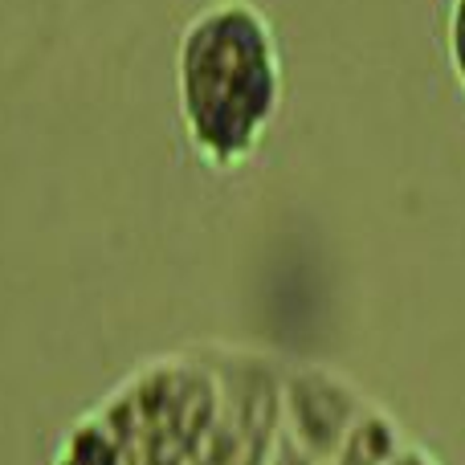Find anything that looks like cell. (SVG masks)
<instances>
[{"label": "cell", "instance_id": "obj_4", "mask_svg": "<svg viewBox=\"0 0 465 465\" xmlns=\"http://www.w3.org/2000/svg\"><path fill=\"white\" fill-rule=\"evenodd\" d=\"M445 54H450L453 78L465 90V0H450L445 8Z\"/></svg>", "mask_w": 465, "mask_h": 465}, {"label": "cell", "instance_id": "obj_5", "mask_svg": "<svg viewBox=\"0 0 465 465\" xmlns=\"http://www.w3.org/2000/svg\"><path fill=\"white\" fill-rule=\"evenodd\" d=\"M265 465H319L314 458H306L298 445H290L286 437H278V445L270 450V458H265Z\"/></svg>", "mask_w": 465, "mask_h": 465}, {"label": "cell", "instance_id": "obj_6", "mask_svg": "<svg viewBox=\"0 0 465 465\" xmlns=\"http://www.w3.org/2000/svg\"><path fill=\"white\" fill-rule=\"evenodd\" d=\"M54 465H70V461H65V458H62V453H57V461H54Z\"/></svg>", "mask_w": 465, "mask_h": 465}, {"label": "cell", "instance_id": "obj_1", "mask_svg": "<svg viewBox=\"0 0 465 465\" xmlns=\"http://www.w3.org/2000/svg\"><path fill=\"white\" fill-rule=\"evenodd\" d=\"M176 114L193 155L237 172L265 147L286 98V62L253 0H209L176 33Z\"/></svg>", "mask_w": 465, "mask_h": 465}, {"label": "cell", "instance_id": "obj_3", "mask_svg": "<svg viewBox=\"0 0 465 465\" xmlns=\"http://www.w3.org/2000/svg\"><path fill=\"white\" fill-rule=\"evenodd\" d=\"M404 433L384 409L371 404L360 420L351 425V433L343 437L335 453H331L327 465H396L404 458Z\"/></svg>", "mask_w": 465, "mask_h": 465}, {"label": "cell", "instance_id": "obj_2", "mask_svg": "<svg viewBox=\"0 0 465 465\" xmlns=\"http://www.w3.org/2000/svg\"><path fill=\"white\" fill-rule=\"evenodd\" d=\"M368 409L371 401L343 371L322 368V363H290V368H282V384H278L282 437L319 465L331 461V453L343 445V437L351 433V425Z\"/></svg>", "mask_w": 465, "mask_h": 465}]
</instances>
